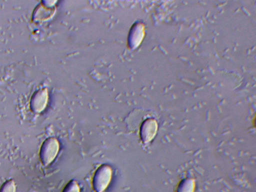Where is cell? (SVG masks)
Segmentation results:
<instances>
[{
  "label": "cell",
  "mask_w": 256,
  "mask_h": 192,
  "mask_svg": "<svg viewBox=\"0 0 256 192\" xmlns=\"http://www.w3.org/2000/svg\"><path fill=\"white\" fill-rule=\"evenodd\" d=\"M58 149L59 144L56 139L49 138L44 142L40 152V159L44 166H47L53 161Z\"/></svg>",
  "instance_id": "cell-1"
},
{
  "label": "cell",
  "mask_w": 256,
  "mask_h": 192,
  "mask_svg": "<svg viewBox=\"0 0 256 192\" xmlns=\"http://www.w3.org/2000/svg\"><path fill=\"white\" fill-rule=\"evenodd\" d=\"M112 174V170L107 165H102L98 168L92 179V186L96 192H102L107 188Z\"/></svg>",
  "instance_id": "cell-2"
},
{
  "label": "cell",
  "mask_w": 256,
  "mask_h": 192,
  "mask_svg": "<svg viewBox=\"0 0 256 192\" xmlns=\"http://www.w3.org/2000/svg\"><path fill=\"white\" fill-rule=\"evenodd\" d=\"M156 124L155 121L152 119L144 120L141 125L140 130V137L144 142L150 141L156 132Z\"/></svg>",
  "instance_id": "cell-3"
},
{
  "label": "cell",
  "mask_w": 256,
  "mask_h": 192,
  "mask_svg": "<svg viewBox=\"0 0 256 192\" xmlns=\"http://www.w3.org/2000/svg\"><path fill=\"white\" fill-rule=\"evenodd\" d=\"M47 102V94L44 91H40L32 98L30 102V108L34 112H40L46 106Z\"/></svg>",
  "instance_id": "cell-4"
},
{
  "label": "cell",
  "mask_w": 256,
  "mask_h": 192,
  "mask_svg": "<svg viewBox=\"0 0 256 192\" xmlns=\"http://www.w3.org/2000/svg\"><path fill=\"white\" fill-rule=\"evenodd\" d=\"M16 184L13 180H8L3 184L0 188V192H15Z\"/></svg>",
  "instance_id": "cell-5"
},
{
  "label": "cell",
  "mask_w": 256,
  "mask_h": 192,
  "mask_svg": "<svg viewBox=\"0 0 256 192\" xmlns=\"http://www.w3.org/2000/svg\"><path fill=\"white\" fill-rule=\"evenodd\" d=\"M62 192H80V190L77 182L71 180L66 186Z\"/></svg>",
  "instance_id": "cell-6"
}]
</instances>
